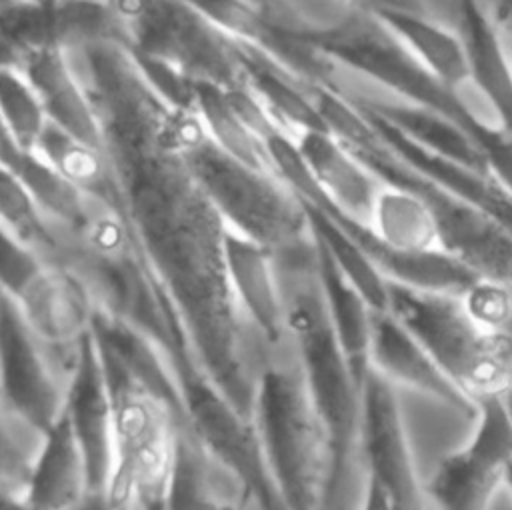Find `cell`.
Masks as SVG:
<instances>
[{
    "mask_svg": "<svg viewBox=\"0 0 512 510\" xmlns=\"http://www.w3.org/2000/svg\"><path fill=\"white\" fill-rule=\"evenodd\" d=\"M84 86L116 170L118 206L180 314L208 380L256 430V400L272 344L234 292L226 264L228 226L184 156L194 114L162 100L128 54L96 60Z\"/></svg>",
    "mask_w": 512,
    "mask_h": 510,
    "instance_id": "6da1fadb",
    "label": "cell"
},
{
    "mask_svg": "<svg viewBox=\"0 0 512 510\" xmlns=\"http://www.w3.org/2000/svg\"><path fill=\"white\" fill-rule=\"evenodd\" d=\"M270 254L284 330L326 442L324 510H332L358 450L360 390L328 320L312 232Z\"/></svg>",
    "mask_w": 512,
    "mask_h": 510,
    "instance_id": "7a4b0ae2",
    "label": "cell"
},
{
    "mask_svg": "<svg viewBox=\"0 0 512 510\" xmlns=\"http://www.w3.org/2000/svg\"><path fill=\"white\" fill-rule=\"evenodd\" d=\"M96 338V336H94ZM112 412V510H166L178 450V414L96 338Z\"/></svg>",
    "mask_w": 512,
    "mask_h": 510,
    "instance_id": "3957f363",
    "label": "cell"
},
{
    "mask_svg": "<svg viewBox=\"0 0 512 510\" xmlns=\"http://www.w3.org/2000/svg\"><path fill=\"white\" fill-rule=\"evenodd\" d=\"M256 432L286 510H324L326 442L290 338L270 346L256 400Z\"/></svg>",
    "mask_w": 512,
    "mask_h": 510,
    "instance_id": "277c9868",
    "label": "cell"
},
{
    "mask_svg": "<svg viewBox=\"0 0 512 510\" xmlns=\"http://www.w3.org/2000/svg\"><path fill=\"white\" fill-rule=\"evenodd\" d=\"M476 404L512 392V330L490 332L460 296L388 282V310Z\"/></svg>",
    "mask_w": 512,
    "mask_h": 510,
    "instance_id": "5b68a950",
    "label": "cell"
},
{
    "mask_svg": "<svg viewBox=\"0 0 512 510\" xmlns=\"http://www.w3.org/2000/svg\"><path fill=\"white\" fill-rule=\"evenodd\" d=\"M184 156L226 226L256 244L278 250L310 236L306 208L272 172L250 168L212 142L204 124Z\"/></svg>",
    "mask_w": 512,
    "mask_h": 510,
    "instance_id": "8992f818",
    "label": "cell"
},
{
    "mask_svg": "<svg viewBox=\"0 0 512 510\" xmlns=\"http://www.w3.org/2000/svg\"><path fill=\"white\" fill-rule=\"evenodd\" d=\"M124 28L132 48L166 60L198 84L246 86L238 40L190 0H146Z\"/></svg>",
    "mask_w": 512,
    "mask_h": 510,
    "instance_id": "52a82bcc",
    "label": "cell"
},
{
    "mask_svg": "<svg viewBox=\"0 0 512 510\" xmlns=\"http://www.w3.org/2000/svg\"><path fill=\"white\" fill-rule=\"evenodd\" d=\"M512 464V410L506 396L478 400L468 440L442 456L426 492L438 510H488Z\"/></svg>",
    "mask_w": 512,
    "mask_h": 510,
    "instance_id": "ba28073f",
    "label": "cell"
},
{
    "mask_svg": "<svg viewBox=\"0 0 512 510\" xmlns=\"http://www.w3.org/2000/svg\"><path fill=\"white\" fill-rule=\"evenodd\" d=\"M106 38L126 40V30L102 0H18L0 8V66L20 68L30 54Z\"/></svg>",
    "mask_w": 512,
    "mask_h": 510,
    "instance_id": "9c48e42d",
    "label": "cell"
},
{
    "mask_svg": "<svg viewBox=\"0 0 512 510\" xmlns=\"http://www.w3.org/2000/svg\"><path fill=\"white\" fill-rule=\"evenodd\" d=\"M12 300L54 364L72 378L96 318L86 282L68 266L46 262Z\"/></svg>",
    "mask_w": 512,
    "mask_h": 510,
    "instance_id": "30bf717a",
    "label": "cell"
},
{
    "mask_svg": "<svg viewBox=\"0 0 512 510\" xmlns=\"http://www.w3.org/2000/svg\"><path fill=\"white\" fill-rule=\"evenodd\" d=\"M70 378L24 322L16 302L0 292V394L42 430L64 412Z\"/></svg>",
    "mask_w": 512,
    "mask_h": 510,
    "instance_id": "8fae6325",
    "label": "cell"
},
{
    "mask_svg": "<svg viewBox=\"0 0 512 510\" xmlns=\"http://www.w3.org/2000/svg\"><path fill=\"white\" fill-rule=\"evenodd\" d=\"M358 450L364 456L366 478L388 494L396 510H424L396 390L372 370L360 392Z\"/></svg>",
    "mask_w": 512,
    "mask_h": 510,
    "instance_id": "7c38bea8",
    "label": "cell"
},
{
    "mask_svg": "<svg viewBox=\"0 0 512 510\" xmlns=\"http://www.w3.org/2000/svg\"><path fill=\"white\" fill-rule=\"evenodd\" d=\"M370 370L388 380L420 392L460 414H476V402L436 364L426 348L390 314L374 312L370 334Z\"/></svg>",
    "mask_w": 512,
    "mask_h": 510,
    "instance_id": "4fadbf2b",
    "label": "cell"
},
{
    "mask_svg": "<svg viewBox=\"0 0 512 510\" xmlns=\"http://www.w3.org/2000/svg\"><path fill=\"white\" fill-rule=\"evenodd\" d=\"M322 192L302 202L366 224L380 180L328 130H302L290 136Z\"/></svg>",
    "mask_w": 512,
    "mask_h": 510,
    "instance_id": "5bb4252c",
    "label": "cell"
},
{
    "mask_svg": "<svg viewBox=\"0 0 512 510\" xmlns=\"http://www.w3.org/2000/svg\"><path fill=\"white\" fill-rule=\"evenodd\" d=\"M64 412L82 448L92 492H106L112 472V412L94 332L86 338L70 378Z\"/></svg>",
    "mask_w": 512,
    "mask_h": 510,
    "instance_id": "9a60e30c",
    "label": "cell"
},
{
    "mask_svg": "<svg viewBox=\"0 0 512 510\" xmlns=\"http://www.w3.org/2000/svg\"><path fill=\"white\" fill-rule=\"evenodd\" d=\"M166 510H258L242 476L200 438L178 426L176 466Z\"/></svg>",
    "mask_w": 512,
    "mask_h": 510,
    "instance_id": "2e32d148",
    "label": "cell"
},
{
    "mask_svg": "<svg viewBox=\"0 0 512 510\" xmlns=\"http://www.w3.org/2000/svg\"><path fill=\"white\" fill-rule=\"evenodd\" d=\"M20 70L36 90L50 124L88 144L102 146L96 110L66 52L30 54L22 60Z\"/></svg>",
    "mask_w": 512,
    "mask_h": 510,
    "instance_id": "e0dca14e",
    "label": "cell"
},
{
    "mask_svg": "<svg viewBox=\"0 0 512 510\" xmlns=\"http://www.w3.org/2000/svg\"><path fill=\"white\" fill-rule=\"evenodd\" d=\"M328 216H332L358 240V244L368 252L372 262L384 274V278L392 284L460 296L480 278L474 270H470L466 264H462L458 258L444 250H396L378 242L364 224L340 214Z\"/></svg>",
    "mask_w": 512,
    "mask_h": 510,
    "instance_id": "ac0fdd59",
    "label": "cell"
},
{
    "mask_svg": "<svg viewBox=\"0 0 512 510\" xmlns=\"http://www.w3.org/2000/svg\"><path fill=\"white\" fill-rule=\"evenodd\" d=\"M370 12L444 86L460 90L472 82L460 32L392 4L370 6Z\"/></svg>",
    "mask_w": 512,
    "mask_h": 510,
    "instance_id": "d6986e66",
    "label": "cell"
},
{
    "mask_svg": "<svg viewBox=\"0 0 512 510\" xmlns=\"http://www.w3.org/2000/svg\"><path fill=\"white\" fill-rule=\"evenodd\" d=\"M458 14L470 80L496 112L504 134L512 136V60L480 0H458Z\"/></svg>",
    "mask_w": 512,
    "mask_h": 510,
    "instance_id": "ffe728a7",
    "label": "cell"
},
{
    "mask_svg": "<svg viewBox=\"0 0 512 510\" xmlns=\"http://www.w3.org/2000/svg\"><path fill=\"white\" fill-rule=\"evenodd\" d=\"M90 492L82 448L66 412L46 430L26 502L36 510H68Z\"/></svg>",
    "mask_w": 512,
    "mask_h": 510,
    "instance_id": "44dd1931",
    "label": "cell"
},
{
    "mask_svg": "<svg viewBox=\"0 0 512 510\" xmlns=\"http://www.w3.org/2000/svg\"><path fill=\"white\" fill-rule=\"evenodd\" d=\"M226 264L234 292L270 344L286 338L278 286L268 248L228 228Z\"/></svg>",
    "mask_w": 512,
    "mask_h": 510,
    "instance_id": "7402d4cb",
    "label": "cell"
},
{
    "mask_svg": "<svg viewBox=\"0 0 512 510\" xmlns=\"http://www.w3.org/2000/svg\"><path fill=\"white\" fill-rule=\"evenodd\" d=\"M316 250L328 320L348 362L352 378L362 392L364 380L370 372V334L374 310L364 300V296L344 278V274L336 268L328 252L318 242Z\"/></svg>",
    "mask_w": 512,
    "mask_h": 510,
    "instance_id": "603a6c76",
    "label": "cell"
},
{
    "mask_svg": "<svg viewBox=\"0 0 512 510\" xmlns=\"http://www.w3.org/2000/svg\"><path fill=\"white\" fill-rule=\"evenodd\" d=\"M364 226L378 242L396 250H442L432 206L410 190L380 184Z\"/></svg>",
    "mask_w": 512,
    "mask_h": 510,
    "instance_id": "cb8c5ba5",
    "label": "cell"
},
{
    "mask_svg": "<svg viewBox=\"0 0 512 510\" xmlns=\"http://www.w3.org/2000/svg\"><path fill=\"white\" fill-rule=\"evenodd\" d=\"M34 152L80 192L116 200V170L104 146L88 144L48 122Z\"/></svg>",
    "mask_w": 512,
    "mask_h": 510,
    "instance_id": "d4e9b609",
    "label": "cell"
},
{
    "mask_svg": "<svg viewBox=\"0 0 512 510\" xmlns=\"http://www.w3.org/2000/svg\"><path fill=\"white\" fill-rule=\"evenodd\" d=\"M194 110L198 112L208 136L224 152L250 168L274 172L262 134L238 110L228 90L210 84H198Z\"/></svg>",
    "mask_w": 512,
    "mask_h": 510,
    "instance_id": "484cf974",
    "label": "cell"
},
{
    "mask_svg": "<svg viewBox=\"0 0 512 510\" xmlns=\"http://www.w3.org/2000/svg\"><path fill=\"white\" fill-rule=\"evenodd\" d=\"M306 208L310 232L314 240L328 252L336 268L344 278L364 296L374 312L388 310V280L372 262L368 252L358 244V240L340 226L332 216L322 210L302 204Z\"/></svg>",
    "mask_w": 512,
    "mask_h": 510,
    "instance_id": "4316f807",
    "label": "cell"
},
{
    "mask_svg": "<svg viewBox=\"0 0 512 510\" xmlns=\"http://www.w3.org/2000/svg\"><path fill=\"white\" fill-rule=\"evenodd\" d=\"M46 430L28 420L0 394V496L26 500Z\"/></svg>",
    "mask_w": 512,
    "mask_h": 510,
    "instance_id": "83f0119b",
    "label": "cell"
},
{
    "mask_svg": "<svg viewBox=\"0 0 512 510\" xmlns=\"http://www.w3.org/2000/svg\"><path fill=\"white\" fill-rule=\"evenodd\" d=\"M0 222L44 262H54L58 242L50 220L26 184L4 164H0Z\"/></svg>",
    "mask_w": 512,
    "mask_h": 510,
    "instance_id": "f1b7e54d",
    "label": "cell"
},
{
    "mask_svg": "<svg viewBox=\"0 0 512 510\" xmlns=\"http://www.w3.org/2000/svg\"><path fill=\"white\" fill-rule=\"evenodd\" d=\"M0 120L12 140L34 152L48 118L36 90L20 68L0 66Z\"/></svg>",
    "mask_w": 512,
    "mask_h": 510,
    "instance_id": "f546056e",
    "label": "cell"
},
{
    "mask_svg": "<svg viewBox=\"0 0 512 510\" xmlns=\"http://www.w3.org/2000/svg\"><path fill=\"white\" fill-rule=\"evenodd\" d=\"M460 302L470 318L490 332H508L512 328V286L502 280L478 278Z\"/></svg>",
    "mask_w": 512,
    "mask_h": 510,
    "instance_id": "4dcf8cb0",
    "label": "cell"
},
{
    "mask_svg": "<svg viewBox=\"0 0 512 510\" xmlns=\"http://www.w3.org/2000/svg\"><path fill=\"white\" fill-rule=\"evenodd\" d=\"M46 262L0 222V292L16 296Z\"/></svg>",
    "mask_w": 512,
    "mask_h": 510,
    "instance_id": "1f68e13d",
    "label": "cell"
},
{
    "mask_svg": "<svg viewBox=\"0 0 512 510\" xmlns=\"http://www.w3.org/2000/svg\"><path fill=\"white\" fill-rule=\"evenodd\" d=\"M360 510H396L388 494L370 478L364 482V492L360 500Z\"/></svg>",
    "mask_w": 512,
    "mask_h": 510,
    "instance_id": "d6a6232c",
    "label": "cell"
},
{
    "mask_svg": "<svg viewBox=\"0 0 512 510\" xmlns=\"http://www.w3.org/2000/svg\"><path fill=\"white\" fill-rule=\"evenodd\" d=\"M68 510H112L106 492H88L78 504H74Z\"/></svg>",
    "mask_w": 512,
    "mask_h": 510,
    "instance_id": "836d02e7",
    "label": "cell"
},
{
    "mask_svg": "<svg viewBox=\"0 0 512 510\" xmlns=\"http://www.w3.org/2000/svg\"><path fill=\"white\" fill-rule=\"evenodd\" d=\"M0 510H36V508H32L26 500L2 498V500H0Z\"/></svg>",
    "mask_w": 512,
    "mask_h": 510,
    "instance_id": "e575fe53",
    "label": "cell"
},
{
    "mask_svg": "<svg viewBox=\"0 0 512 510\" xmlns=\"http://www.w3.org/2000/svg\"><path fill=\"white\" fill-rule=\"evenodd\" d=\"M500 2V8L504 10V14L512 20V0H498Z\"/></svg>",
    "mask_w": 512,
    "mask_h": 510,
    "instance_id": "d590c367",
    "label": "cell"
},
{
    "mask_svg": "<svg viewBox=\"0 0 512 510\" xmlns=\"http://www.w3.org/2000/svg\"><path fill=\"white\" fill-rule=\"evenodd\" d=\"M504 484L508 486V490L512 492V464L508 466V470H506V478H504Z\"/></svg>",
    "mask_w": 512,
    "mask_h": 510,
    "instance_id": "8d00e7d4",
    "label": "cell"
},
{
    "mask_svg": "<svg viewBox=\"0 0 512 510\" xmlns=\"http://www.w3.org/2000/svg\"><path fill=\"white\" fill-rule=\"evenodd\" d=\"M14 2H18V0H0V8L8 6V4H14Z\"/></svg>",
    "mask_w": 512,
    "mask_h": 510,
    "instance_id": "74e56055",
    "label": "cell"
},
{
    "mask_svg": "<svg viewBox=\"0 0 512 510\" xmlns=\"http://www.w3.org/2000/svg\"><path fill=\"white\" fill-rule=\"evenodd\" d=\"M508 284H510V286H512V278H510V282H508Z\"/></svg>",
    "mask_w": 512,
    "mask_h": 510,
    "instance_id": "f35d334b",
    "label": "cell"
},
{
    "mask_svg": "<svg viewBox=\"0 0 512 510\" xmlns=\"http://www.w3.org/2000/svg\"><path fill=\"white\" fill-rule=\"evenodd\" d=\"M352 2H356V0H352Z\"/></svg>",
    "mask_w": 512,
    "mask_h": 510,
    "instance_id": "ab89813d",
    "label": "cell"
},
{
    "mask_svg": "<svg viewBox=\"0 0 512 510\" xmlns=\"http://www.w3.org/2000/svg\"><path fill=\"white\" fill-rule=\"evenodd\" d=\"M36 2H40V0H36Z\"/></svg>",
    "mask_w": 512,
    "mask_h": 510,
    "instance_id": "60d3db41",
    "label": "cell"
}]
</instances>
